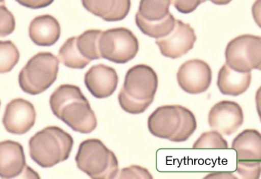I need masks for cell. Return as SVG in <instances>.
I'll return each instance as SVG.
<instances>
[{"mask_svg": "<svg viewBox=\"0 0 261 179\" xmlns=\"http://www.w3.org/2000/svg\"><path fill=\"white\" fill-rule=\"evenodd\" d=\"M202 179H238L237 175L231 172H212L205 175Z\"/></svg>", "mask_w": 261, "mask_h": 179, "instance_id": "obj_32", "label": "cell"}, {"mask_svg": "<svg viewBox=\"0 0 261 179\" xmlns=\"http://www.w3.org/2000/svg\"><path fill=\"white\" fill-rule=\"evenodd\" d=\"M258 70H259V71H261V66L260 67V69H259Z\"/></svg>", "mask_w": 261, "mask_h": 179, "instance_id": "obj_36", "label": "cell"}, {"mask_svg": "<svg viewBox=\"0 0 261 179\" xmlns=\"http://www.w3.org/2000/svg\"><path fill=\"white\" fill-rule=\"evenodd\" d=\"M182 120L179 105L161 106L148 118V129L155 137L173 142L180 130Z\"/></svg>", "mask_w": 261, "mask_h": 179, "instance_id": "obj_12", "label": "cell"}, {"mask_svg": "<svg viewBox=\"0 0 261 179\" xmlns=\"http://www.w3.org/2000/svg\"><path fill=\"white\" fill-rule=\"evenodd\" d=\"M192 148L196 150H227L228 142L218 131H206L201 134L194 142Z\"/></svg>", "mask_w": 261, "mask_h": 179, "instance_id": "obj_24", "label": "cell"}, {"mask_svg": "<svg viewBox=\"0 0 261 179\" xmlns=\"http://www.w3.org/2000/svg\"><path fill=\"white\" fill-rule=\"evenodd\" d=\"M256 109H257V113H258L259 118L261 122V85L257 90L255 95Z\"/></svg>", "mask_w": 261, "mask_h": 179, "instance_id": "obj_35", "label": "cell"}, {"mask_svg": "<svg viewBox=\"0 0 261 179\" xmlns=\"http://www.w3.org/2000/svg\"><path fill=\"white\" fill-rule=\"evenodd\" d=\"M20 59V52L11 41L0 42V73L6 74L15 67Z\"/></svg>", "mask_w": 261, "mask_h": 179, "instance_id": "obj_23", "label": "cell"}, {"mask_svg": "<svg viewBox=\"0 0 261 179\" xmlns=\"http://www.w3.org/2000/svg\"><path fill=\"white\" fill-rule=\"evenodd\" d=\"M232 150L238 161H261V134L255 129H246L233 139Z\"/></svg>", "mask_w": 261, "mask_h": 179, "instance_id": "obj_17", "label": "cell"}, {"mask_svg": "<svg viewBox=\"0 0 261 179\" xmlns=\"http://www.w3.org/2000/svg\"><path fill=\"white\" fill-rule=\"evenodd\" d=\"M119 77L116 70L104 64L92 66L84 76L87 90L96 98L112 96L117 90Z\"/></svg>", "mask_w": 261, "mask_h": 179, "instance_id": "obj_13", "label": "cell"}, {"mask_svg": "<svg viewBox=\"0 0 261 179\" xmlns=\"http://www.w3.org/2000/svg\"><path fill=\"white\" fill-rule=\"evenodd\" d=\"M17 3L23 5L25 7L30 8V9H39V8H44L52 4L53 1L48 0H33V1H17Z\"/></svg>", "mask_w": 261, "mask_h": 179, "instance_id": "obj_31", "label": "cell"}, {"mask_svg": "<svg viewBox=\"0 0 261 179\" xmlns=\"http://www.w3.org/2000/svg\"><path fill=\"white\" fill-rule=\"evenodd\" d=\"M225 64L230 69L248 74L261 66V37L242 35L227 44L225 49Z\"/></svg>", "mask_w": 261, "mask_h": 179, "instance_id": "obj_5", "label": "cell"}, {"mask_svg": "<svg viewBox=\"0 0 261 179\" xmlns=\"http://www.w3.org/2000/svg\"><path fill=\"white\" fill-rule=\"evenodd\" d=\"M251 82V73L240 74L230 69L227 65L219 70L217 86L224 96H239L247 91Z\"/></svg>", "mask_w": 261, "mask_h": 179, "instance_id": "obj_18", "label": "cell"}, {"mask_svg": "<svg viewBox=\"0 0 261 179\" xmlns=\"http://www.w3.org/2000/svg\"><path fill=\"white\" fill-rule=\"evenodd\" d=\"M159 85L155 71L146 65H137L125 74L121 91L140 102H153Z\"/></svg>", "mask_w": 261, "mask_h": 179, "instance_id": "obj_7", "label": "cell"}, {"mask_svg": "<svg viewBox=\"0 0 261 179\" xmlns=\"http://www.w3.org/2000/svg\"><path fill=\"white\" fill-rule=\"evenodd\" d=\"M60 60L50 52H40L32 57L20 71L19 85L24 93L37 96L48 90L57 80Z\"/></svg>", "mask_w": 261, "mask_h": 179, "instance_id": "obj_4", "label": "cell"}, {"mask_svg": "<svg viewBox=\"0 0 261 179\" xmlns=\"http://www.w3.org/2000/svg\"><path fill=\"white\" fill-rule=\"evenodd\" d=\"M171 3L170 0H142L137 14L146 21H161L169 15Z\"/></svg>", "mask_w": 261, "mask_h": 179, "instance_id": "obj_21", "label": "cell"}, {"mask_svg": "<svg viewBox=\"0 0 261 179\" xmlns=\"http://www.w3.org/2000/svg\"><path fill=\"white\" fill-rule=\"evenodd\" d=\"M182 114V125L177 135L173 139V142H183L187 141L195 132L197 128V120L193 112L183 106L179 105Z\"/></svg>", "mask_w": 261, "mask_h": 179, "instance_id": "obj_25", "label": "cell"}, {"mask_svg": "<svg viewBox=\"0 0 261 179\" xmlns=\"http://www.w3.org/2000/svg\"><path fill=\"white\" fill-rule=\"evenodd\" d=\"M238 179H260V161H238L235 172Z\"/></svg>", "mask_w": 261, "mask_h": 179, "instance_id": "obj_26", "label": "cell"}, {"mask_svg": "<svg viewBox=\"0 0 261 179\" xmlns=\"http://www.w3.org/2000/svg\"><path fill=\"white\" fill-rule=\"evenodd\" d=\"M74 139L57 126L44 128L29 141L30 158L42 168H50L69 158Z\"/></svg>", "mask_w": 261, "mask_h": 179, "instance_id": "obj_2", "label": "cell"}, {"mask_svg": "<svg viewBox=\"0 0 261 179\" xmlns=\"http://www.w3.org/2000/svg\"><path fill=\"white\" fill-rule=\"evenodd\" d=\"M138 50V39L128 28H110L103 32L100 37V55L112 63L125 64L135 58Z\"/></svg>", "mask_w": 261, "mask_h": 179, "instance_id": "obj_6", "label": "cell"}, {"mask_svg": "<svg viewBox=\"0 0 261 179\" xmlns=\"http://www.w3.org/2000/svg\"><path fill=\"white\" fill-rule=\"evenodd\" d=\"M197 41L195 30L189 23L176 20V26L171 34L164 39H157L155 44L164 56L176 59L187 54Z\"/></svg>", "mask_w": 261, "mask_h": 179, "instance_id": "obj_11", "label": "cell"}, {"mask_svg": "<svg viewBox=\"0 0 261 179\" xmlns=\"http://www.w3.org/2000/svg\"><path fill=\"white\" fill-rule=\"evenodd\" d=\"M58 58L65 66L73 69H85L90 63L84 58L77 50L76 37L67 39L66 42L60 47Z\"/></svg>", "mask_w": 261, "mask_h": 179, "instance_id": "obj_22", "label": "cell"}, {"mask_svg": "<svg viewBox=\"0 0 261 179\" xmlns=\"http://www.w3.org/2000/svg\"><path fill=\"white\" fill-rule=\"evenodd\" d=\"M203 3L204 1L200 0H176L173 2L174 7L177 9L178 12L182 14L192 13Z\"/></svg>", "mask_w": 261, "mask_h": 179, "instance_id": "obj_30", "label": "cell"}, {"mask_svg": "<svg viewBox=\"0 0 261 179\" xmlns=\"http://www.w3.org/2000/svg\"><path fill=\"white\" fill-rule=\"evenodd\" d=\"M11 179H41V177H40L39 173L36 171H35L33 168L27 165L23 172L20 175H17L15 178Z\"/></svg>", "mask_w": 261, "mask_h": 179, "instance_id": "obj_33", "label": "cell"}, {"mask_svg": "<svg viewBox=\"0 0 261 179\" xmlns=\"http://www.w3.org/2000/svg\"><path fill=\"white\" fill-rule=\"evenodd\" d=\"M178 84L183 91L191 95L207 91L213 73L209 65L201 59H191L183 63L176 74Z\"/></svg>", "mask_w": 261, "mask_h": 179, "instance_id": "obj_8", "label": "cell"}, {"mask_svg": "<svg viewBox=\"0 0 261 179\" xmlns=\"http://www.w3.org/2000/svg\"><path fill=\"white\" fill-rule=\"evenodd\" d=\"M176 20L170 14L166 18L159 22H149L144 20L138 14L135 15V23L139 29L146 36L161 39L171 34L176 26Z\"/></svg>", "mask_w": 261, "mask_h": 179, "instance_id": "obj_19", "label": "cell"}, {"mask_svg": "<svg viewBox=\"0 0 261 179\" xmlns=\"http://www.w3.org/2000/svg\"><path fill=\"white\" fill-rule=\"evenodd\" d=\"M130 0H83L89 12L107 22L120 21L129 13Z\"/></svg>", "mask_w": 261, "mask_h": 179, "instance_id": "obj_16", "label": "cell"}, {"mask_svg": "<svg viewBox=\"0 0 261 179\" xmlns=\"http://www.w3.org/2000/svg\"><path fill=\"white\" fill-rule=\"evenodd\" d=\"M29 36L36 45L51 47L60 39L61 27L55 17L50 14H43L32 20L29 26Z\"/></svg>", "mask_w": 261, "mask_h": 179, "instance_id": "obj_15", "label": "cell"}, {"mask_svg": "<svg viewBox=\"0 0 261 179\" xmlns=\"http://www.w3.org/2000/svg\"><path fill=\"white\" fill-rule=\"evenodd\" d=\"M103 31L89 29L76 37V46L81 55L88 61L100 59L99 39Z\"/></svg>", "mask_w": 261, "mask_h": 179, "instance_id": "obj_20", "label": "cell"}, {"mask_svg": "<svg viewBox=\"0 0 261 179\" xmlns=\"http://www.w3.org/2000/svg\"><path fill=\"white\" fill-rule=\"evenodd\" d=\"M251 12L254 21L261 28V0L254 2L251 8Z\"/></svg>", "mask_w": 261, "mask_h": 179, "instance_id": "obj_34", "label": "cell"}, {"mask_svg": "<svg viewBox=\"0 0 261 179\" xmlns=\"http://www.w3.org/2000/svg\"><path fill=\"white\" fill-rule=\"evenodd\" d=\"M23 147L18 142L5 140L0 143V176L11 179L20 175L26 167Z\"/></svg>", "mask_w": 261, "mask_h": 179, "instance_id": "obj_14", "label": "cell"}, {"mask_svg": "<svg viewBox=\"0 0 261 179\" xmlns=\"http://www.w3.org/2000/svg\"><path fill=\"white\" fill-rule=\"evenodd\" d=\"M244 122L243 109L233 101H221L210 109L208 123L213 131L230 136L238 131Z\"/></svg>", "mask_w": 261, "mask_h": 179, "instance_id": "obj_9", "label": "cell"}, {"mask_svg": "<svg viewBox=\"0 0 261 179\" xmlns=\"http://www.w3.org/2000/svg\"><path fill=\"white\" fill-rule=\"evenodd\" d=\"M50 106L54 115L76 132L90 134L96 128L95 112L77 85L59 86L50 96Z\"/></svg>", "mask_w": 261, "mask_h": 179, "instance_id": "obj_1", "label": "cell"}, {"mask_svg": "<svg viewBox=\"0 0 261 179\" xmlns=\"http://www.w3.org/2000/svg\"><path fill=\"white\" fill-rule=\"evenodd\" d=\"M118 101L122 110L133 115L143 113L152 104V102H140V101H135L127 96L121 90L118 96Z\"/></svg>", "mask_w": 261, "mask_h": 179, "instance_id": "obj_27", "label": "cell"}, {"mask_svg": "<svg viewBox=\"0 0 261 179\" xmlns=\"http://www.w3.org/2000/svg\"><path fill=\"white\" fill-rule=\"evenodd\" d=\"M36 112L34 105L23 98H15L6 105L3 123L6 131L23 135L35 125Z\"/></svg>", "mask_w": 261, "mask_h": 179, "instance_id": "obj_10", "label": "cell"}, {"mask_svg": "<svg viewBox=\"0 0 261 179\" xmlns=\"http://www.w3.org/2000/svg\"><path fill=\"white\" fill-rule=\"evenodd\" d=\"M75 161L79 169L91 179H114L119 171L115 154L98 139L83 141Z\"/></svg>", "mask_w": 261, "mask_h": 179, "instance_id": "obj_3", "label": "cell"}, {"mask_svg": "<svg viewBox=\"0 0 261 179\" xmlns=\"http://www.w3.org/2000/svg\"><path fill=\"white\" fill-rule=\"evenodd\" d=\"M114 179H154L152 174L143 166L132 165L122 168Z\"/></svg>", "mask_w": 261, "mask_h": 179, "instance_id": "obj_28", "label": "cell"}, {"mask_svg": "<svg viewBox=\"0 0 261 179\" xmlns=\"http://www.w3.org/2000/svg\"><path fill=\"white\" fill-rule=\"evenodd\" d=\"M15 20L13 14L11 13L6 6H0V36L6 37L9 36L15 29Z\"/></svg>", "mask_w": 261, "mask_h": 179, "instance_id": "obj_29", "label": "cell"}]
</instances>
